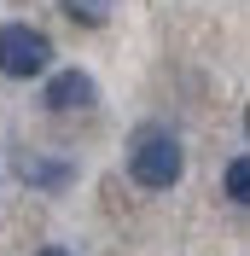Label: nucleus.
<instances>
[{"label":"nucleus","instance_id":"1","mask_svg":"<svg viewBox=\"0 0 250 256\" xmlns=\"http://www.w3.org/2000/svg\"><path fill=\"white\" fill-rule=\"evenodd\" d=\"M128 175L140 180L146 192H169L174 180L186 175V152H180V140H174L169 128H134V140H128Z\"/></svg>","mask_w":250,"mask_h":256},{"label":"nucleus","instance_id":"2","mask_svg":"<svg viewBox=\"0 0 250 256\" xmlns=\"http://www.w3.org/2000/svg\"><path fill=\"white\" fill-rule=\"evenodd\" d=\"M47 64H52V41L41 30H30V24H6L0 30V76L35 82Z\"/></svg>","mask_w":250,"mask_h":256},{"label":"nucleus","instance_id":"3","mask_svg":"<svg viewBox=\"0 0 250 256\" xmlns=\"http://www.w3.org/2000/svg\"><path fill=\"white\" fill-rule=\"evenodd\" d=\"M99 99L94 76H82V70H58V76H47V88H41V105L47 111H88Z\"/></svg>","mask_w":250,"mask_h":256},{"label":"nucleus","instance_id":"4","mask_svg":"<svg viewBox=\"0 0 250 256\" xmlns=\"http://www.w3.org/2000/svg\"><path fill=\"white\" fill-rule=\"evenodd\" d=\"M18 175L30 180V186H41V192H64L70 180H76V169H70V163H47V158H24Z\"/></svg>","mask_w":250,"mask_h":256},{"label":"nucleus","instance_id":"5","mask_svg":"<svg viewBox=\"0 0 250 256\" xmlns=\"http://www.w3.org/2000/svg\"><path fill=\"white\" fill-rule=\"evenodd\" d=\"M58 12L70 18V24H82V30H99V24L116 12V0H58Z\"/></svg>","mask_w":250,"mask_h":256},{"label":"nucleus","instance_id":"6","mask_svg":"<svg viewBox=\"0 0 250 256\" xmlns=\"http://www.w3.org/2000/svg\"><path fill=\"white\" fill-rule=\"evenodd\" d=\"M221 186H227V204H233V210H244V204H250V158H233V163H227Z\"/></svg>","mask_w":250,"mask_h":256},{"label":"nucleus","instance_id":"7","mask_svg":"<svg viewBox=\"0 0 250 256\" xmlns=\"http://www.w3.org/2000/svg\"><path fill=\"white\" fill-rule=\"evenodd\" d=\"M35 256H70V250H64V244H41Z\"/></svg>","mask_w":250,"mask_h":256}]
</instances>
